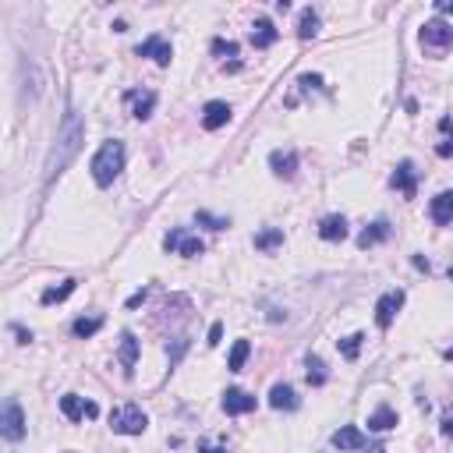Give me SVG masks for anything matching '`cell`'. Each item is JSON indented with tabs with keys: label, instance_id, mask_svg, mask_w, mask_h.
Segmentation results:
<instances>
[{
	"label": "cell",
	"instance_id": "30bf717a",
	"mask_svg": "<svg viewBox=\"0 0 453 453\" xmlns=\"http://www.w3.org/2000/svg\"><path fill=\"white\" fill-rule=\"evenodd\" d=\"M61 411H64L68 422H82V418H96L99 414V407L92 400H86V397H78V393H64L61 397Z\"/></svg>",
	"mask_w": 453,
	"mask_h": 453
},
{
	"label": "cell",
	"instance_id": "836d02e7",
	"mask_svg": "<svg viewBox=\"0 0 453 453\" xmlns=\"http://www.w3.org/2000/svg\"><path fill=\"white\" fill-rule=\"evenodd\" d=\"M184 351H188V340H184V337H181V340H174V347H167V355H170V365L181 362Z\"/></svg>",
	"mask_w": 453,
	"mask_h": 453
},
{
	"label": "cell",
	"instance_id": "f35d334b",
	"mask_svg": "<svg viewBox=\"0 0 453 453\" xmlns=\"http://www.w3.org/2000/svg\"><path fill=\"white\" fill-rule=\"evenodd\" d=\"M146 294H149V290H146V287H142V290H138V294H131V297H128V308H138V305H142V301H146Z\"/></svg>",
	"mask_w": 453,
	"mask_h": 453
},
{
	"label": "cell",
	"instance_id": "d6986e66",
	"mask_svg": "<svg viewBox=\"0 0 453 453\" xmlns=\"http://www.w3.org/2000/svg\"><path fill=\"white\" fill-rule=\"evenodd\" d=\"M390 234H393L390 220H375L372 227H365L362 234H358V248H372V245H382V241H386Z\"/></svg>",
	"mask_w": 453,
	"mask_h": 453
},
{
	"label": "cell",
	"instance_id": "9c48e42d",
	"mask_svg": "<svg viewBox=\"0 0 453 453\" xmlns=\"http://www.w3.org/2000/svg\"><path fill=\"white\" fill-rule=\"evenodd\" d=\"M135 54H138V57H153L160 68H167L170 57H174V46H170L163 36H149V39H142V43L135 46Z\"/></svg>",
	"mask_w": 453,
	"mask_h": 453
},
{
	"label": "cell",
	"instance_id": "f1b7e54d",
	"mask_svg": "<svg viewBox=\"0 0 453 453\" xmlns=\"http://www.w3.org/2000/svg\"><path fill=\"white\" fill-rule=\"evenodd\" d=\"M439 131L447 135V142L436 146V156H439V160H450L453 156V121L450 117H439Z\"/></svg>",
	"mask_w": 453,
	"mask_h": 453
},
{
	"label": "cell",
	"instance_id": "d6a6232c",
	"mask_svg": "<svg viewBox=\"0 0 453 453\" xmlns=\"http://www.w3.org/2000/svg\"><path fill=\"white\" fill-rule=\"evenodd\" d=\"M439 432H443L447 439H453V404L443 411V418H439Z\"/></svg>",
	"mask_w": 453,
	"mask_h": 453
},
{
	"label": "cell",
	"instance_id": "277c9868",
	"mask_svg": "<svg viewBox=\"0 0 453 453\" xmlns=\"http://www.w3.org/2000/svg\"><path fill=\"white\" fill-rule=\"evenodd\" d=\"M418 39H422V46H425V50L443 54V50H450V46H453V25H450V21H443V18H432V21H425V25H422Z\"/></svg>",
	"mask_w": 453,
	"mask_h": 453
},
{
	"label": "cell",
	"instance_id": "5b68a950",
	"mask_svg": "<svg viewBox=\"0 0 453 453\" xmlns=\"http://www.w3.org/2000/svg\"><path fill=\"white\" fill-rule=\"evenodd\" d=\"M0 432H4V439H11V443L25 439V414H21V404H18L14 397H7V400H4V414H0Z\"/></svg>",
	"mask_w": 453,
	"mask_h": 453
},
{
	"label": "cell",
	"instance_id": "ac0fdd59",
	"mask_svg": "<svg viewBox=\"0 0 453 453\" xmlns=\"http://www.w3.org/2000/svg\"><path fill=\"white\" fill-rule=\"evenodd\" d=\"M337 450L344 453V450H362L365 447V436H362V429H355V425H344V429H337L333 432V439H330Z\"/></svg>",
	"mask_w": 453,
	"mask_h": 453
},
{
	"label": "cell",
	"instance_id": "6da1fadb",
	"mask_svg": "<svg viewBox=\"0 0 453 453\" xmlns=\"http://www.w3.org/2000/svg\"><path fill=\"white\" fill-rule=\"evenodd\" d=\"M82 142H86V121H82L78 110H68V113H64V124H61V131H57V142H54V149H50V160H46V184H54L64 170H68V163L78 156Z\"/></svg>",
	"mask_w": 453,
	"mask_h": 453
},
{
	"label": "cell",
	"instance_id": "2e32d148",
	"mask_svg": "<svg viewBox=\"0 0 453 453\" xmlns=\"http://www.w3.org/2000/svg\"><path fill=\"white\" fill-rule=\"evenodd\" d=\"M319 238H322V241H344V238H347V220H344L340 213L322 216V220H319Z\"/></svg>",
	"mask_w": 453,
	"mask_h": 453
},
{
	"label": "cell",
	"instance_id": "9a60e30c",
	"mask_svg": "<svg viewBox=\"0 0 453 453\" xmlns=\"http://www.w3.org/2000/svg\"><path fill=\"white\" fill-rule=\"evenodd\" d=\"M223 411L227 414H248V411H255V397L234 386V390L223 393Z\"/></svg>",
	"mask_w": 453,
	"mask_h": 453
},
{
	"label": "cell",
	"instance_id": "ba28073f",
	"mask_svg": "<svg viewBox=\"0 0 453 453\" xmlns=\"http://www.w3.org/2000/svg\"><path fill=\"white\" fill-rule=\"evenodd\" d=\"M390 184H393L404 198H414V195H418V167H414L411 160H400L397 170H393V178H390Z\"/></svg>",
	"mask_w": 453,
	"mask_h": 453
},
{
	"label": "cell",
	"instance_id": "f546056e",
	"mask_svg": "<svg viewBox=\"0 0 453 453\" xmlns=\"http://www.w3.org/2000/svg\"><path fill=\"white\" fill-rule=\"evenodd\" d=\"M99 326H103V315H89V319L82 315V319H78V322L71 326V333L86 340V337H92V333H99Z\"/></svg>",
	"mask_w": 453,
	"mask_h": 453
},
{
	"label": "cell",
	"instance_id": "d590c367",
	"mask_svg": "<svg viewBox=\"0 0 453 453\" xmlns=\"http://www.w3.org/2000/svg\"><path fill=\"white\" fill-rule=\"evenodd\" d=\"M301 86L305 89H322V78L319 75H301Z\"/></svg>",
	"mask_w": 453,
	"mask_h": 453
},
{
	"label": "cell",
	"instance_id": "8fae6325",
	"mask_svg": "<svg viewBox=\"0 0 453 453\" xmlns=\"http://www.w3.org/2000/svg\"><path fill=\"white\" fill-rule=\"evenodd\" d=\"M230 103H223V99H209L205 106H202V128L205 131H220L223 124H230Z\"/></svg>",
	"mask_w": 453,
	"mask_h": 453
},
{
	"label": "cell",
	"instance_id": "ab89813d",
	"mask_svg": "<svg viewBox=\"0 0 453 453\" xmlns=\"http://www.w3.org/2000/svg\"><path fill=\"white\" fill-rule=\"evenodd\" d=\"M436 11H439V14H447V11H453V0H439V4H436Z\"/></svg>",
	"mask_w": 453,
	"mask_h": 453
},
{
	"label": "cell",
	"instance_id": "3957f363",
	"mask_svg": "<svg viewBox=\"0 0 453 453\" xmlns=\"http://www.w3.org/2000/svg\"><path fill=\"white\" fill-rule=\"evenodd\" d=\"M146 425H149V418L138 404H121V407L110 411V429L121 432V436H142Z\"/></svg>",
	"mask_w": 453,
	"mask_h": 453
},
{
	"label": "cell",
	"instance_id": "603a6c76",
	"mask_svg": "<svg viewBox=\"0 0 453 453\" xmlns=\"http://www.w3.org/2000/svg\"><path fill=\"white\" fill-rule=\"evenodd\" d=\"M75 287H78V280H64L61 287H46L39 294V305H61V301H68L75 294Z\"/></svg>",
	"mask_w": 453,
	"mask_h": 453
},
{
	"label": "cell",
	"instance_id": "8992f818",
	"mask_svg": "<svg viewBox=\"0 0 453 453\" xmlns=\"http://www.w3.org/2000/svg\"><path fill=\"white\" fill-rule=\"evenodd\" d=\"M163 248H167L170 255H184V259H198V255H202V241H198V238H191L184 227L170 230V234L163 238Z\"/></svg>",
	"mask_w": 453,
	"mask_h": 453
},
{
	"label": "cell",
	"instance_id": "4fadbf2b",
	"mask_svg": "<svg viewBox=\"0 0 453 453\" xmlns=\"http://www.w3.org/2000/svg\"><path fill=\"white\" fill-rule=\"evenodd\" d=\"M124 99L131 103V113H135L138 121H146V117L156 110V92L153 89H131V92H124Z\"/></svg>",
	"mask_w": 453,
	"mask_h": 453
},
{
	"label": "cell",
	"instance_id": "74e56055",
	"mask_svg": "<svg viewBox=\"0 0 453 453\" xmlns=\"http://www.w3.org/2000/svg\"><path fill=\"white\" fill-rule=\"evenodd\" d=\"M11 333L18 337V344H32V333H29V330H21V326H11Z\"/></svg>",
	"mask_w": 453,
	"mask_h": 453
},
{
	"label": "cell",
	"instance_id": "60d3db41",
	"mask_svg": "<svg viewBox=\"0 0 453 453\" xmlns=\"http://www.w3.org/2000/svg\"><path fill=\"white\" fill-rule=\"evenodd\" d=\"M443 358H447V362H453V347H447V351H443Z\"/></svg>",
	"mask_w": 453,
	"mask_h": 453
},
{
	"label": "cell",
	"instance_id": "52a82bcc",
	"mask_svg": "<svg viewBox=\"0 0 453 453\" xmlns=\"http://www.w3.org/2000/svg\"><path fill=\"white\" fill-rule=\"evenodd\" d=\"M400 308H404V290H390V294H382V297L375 301V326H379V330H390Z\"/></svg>",
	"mask_w": 453,
	"mask_h": 453
},
{
	"label": "cell",
	"instance_id": "83f0119b",
	"mask_svg": "<svg viewBox=\"0 0 453 453\" xmlns=\"http://www.w3.org/2000/svg\"><path fill=\"white\" fill-rule=\"evenodd\" d=\"M362 344H365V333H351V337L337 340V347H340V355H344L347 362H355V358L362 355Z\"/></svg>",
	"mask_w": 453,
	"mask_h": 453
},
{
	"label": "cell",
	"instance_id": "d4e9b609",
	"mask_svg": "<svg viewBox=\"0 0 453 453\" xmlns=\"http://www.w3.org/2000/svg\"><path fill=\"white\" fill-rule=\"evenodd\" d=\"M315 32H319V14L312 7H305L301 21H297V39H315Z\"/></svg>",
	"mask_w": 453,
	"mask_h": 453
},
{
	"label": "cell",
	"instance_id": "e575fe53",
	"mask_svg": "<svg viewBox=\"0 0 453 453\" xmlns=\"http://www.w3.org/2000/svg\"><path fill=\"white\" fill-rule=\"evenodd\" d=\"M220 340H223V326H220V322H213V326H209V347H216Z\"/></svg>",
	"mask_w": 453,
	"mask_h": 453
},
{
	"label": "cell",
	"instance_id": "7402d4cb",
	"mask_svg": "<svg viewBox=\"0 0 453 453\" xmlns=\"http://www.w3.org/2000/svg\"><path fill=\"white\" fill-rule=\"evenodd\" d=\"M368 429H372V432H390V429H397V411H393L390 404L375 407V411L368 414Z\"/></svg>",
	"mask_w": 453,
	"mask_h": 453
},
{
	"label": "cell",
	"instance_id": "ffe728a7",
	"mask_svg": "<svg viewBox=\"0 0 453 453\" xmlns=\"http://www.w3.org/2000/svg\"><path fill=\"white\" fill-rule=\"evenodd\" d=\"M280 39V32L273 29L270 18H255V25H252V46L255 50H266V46H273Z\"/></svg>",
	"mask_w": 453,
	"mask_h": 453
},
{
	"label": "cell",
	"instance_id": "484cf974",
	"mask_svg": "<svg viewBox=\"0 0 453 453\" xmlns=\"http://www.w3.org/2000/svg\"><path fill=\"white\" fill-rule=\"evenodd\" d=\"M283 245V230L280 227H266L263 234H255V248L259 252H273V248H280Z\"/></svg>",
	"mask_w": 453,
	"mask_h": 453
},
{
	"label": "cell",
	"instance_id": "4dcf8cb0",
	"mask_svg": "<svg viewBox=\"0 0 453 453\" xmlns=\"http://www.w3.org/2000/svg\"><path fill=\"white\" fill-rule=\"evenodd\" d=\"M195 220H198V223H205L209 230H227V227H230V220H227V216H213V213H205V209H198V213H195Z\"/></svg>",
	"mask_w": 453,
	"mask_h": 453
},
{
	"label": "cell",
	"instance_id": "1f68e13d",
	"mask_svg": "<svg viewBox=\"0 0 453 453\" xmlns=\"http://www.w3.org/2000/svg\"><path fill=\"white\" fill-rule=\"evenodd\" d=\"M213 54H220V57H238V43H234V39H213Z\"/></svg>",
	"mask_w": 453,
	"mask_h": 453
},
{
	"label": "cell",
	"instance_id": "e0dca14e",
	"mask_svg": "<svg viewBox=\"0 0 453 453\" xmlns=\"http://www.w3.org/2000/svg\"><path fill=\"white\" fill-rule=\"evenodd\" d=\"M297 393H294V386H287V382H276L270 390V407L276 411H297Z\"/></svg>",
	"mask_w": 453,
	"mask_h": 453
},
{
	"label": "cell",
	"instance_id": "7a4b0ae2",
	"mask_svg": "<svg viewBox=\"0 0 453 453\" xmlns=\"http://www.w3.org/2000/svg\"><path fill=\"white\" fill-rule=\"evenodd\" d=\"M89 170H92V181L99 184V188H110V184L121 178V170H124V142L121 138H106L99 146V153L92 156Z\"/></svg>",
	"mask_w": 453,
	"mask_h": 453
},
{
	"label": "cell",
	"instance_id": "8d00e7d4",
	"mask_svg": "<svg viewBox=\"0 0 453 453\" xmlns=\"http://www.w3.org/2000/svg\"><path fill=\"white\" fill-rule=\"evenodd\" d=\"M198 453H227L223 443H198Z\"/></svg>",
	"mask_w": 453,
	"mask_h": 453
},
{
	"label": "cell",
	"instance_id": "7bdbcfd3",
	"mask_svg": "<svg viewBox=\"0 0 453 453\" xmlns=\"http://www.w3.org/2000/svg\"><path fill=\"white\" fill-rule=\"evenodd\" d=\"M447 276H450V280H453V266H450V270H447Z\"/></svg>",
	"mask_w": 453,
	"mask_h": 453
},
{
	"label": "cell",
	"instance_id": "4316f807",
	"mask_svg": "<svg viewBox=\"0 0 453 453\" xmlns=\"http://www.w3.org/2000/svg\"><path fill=\"white\" fill-rule=\"evenodd\" d=\"M248 355H252V344H248V340H238V344L230 347L227 368H230V372H241V368H245V362H248Z\"/></svg>",
	"mask_w": 453,
	"mask_h": 453
},
{
	"label": "cell",
	"instance_id": "b9f144b4",
	"mask_svg": "<svg viewBox=\"0 0 453 453\" xmlns=\"http://www.w3.org/2000/svg\"><path fill=\"white\" fill-rule=\"evenodd\" d=\"M368 453H386V447H372V450Z\"/></svg>",
	"mask_w": 453,
	"mask_h": 453
},
{
	"label": "cell",
	"instance_id": "44dd1931",
	"mask_svg": "<svg viewBox=\"0 0 453 453\" xmlns=\"http://www.w3.org/2000/svg\"><path fill=\"white\" fill-rule=\"evenodd\" d=\"M135 362H138V340H135L131 330H124L121 333V365H124V375L135 372Z\"/></svg>",
	"mask_w": 453,
	"mask_h": 453
},
{
	"label": "cell",
	"instance_id": "5bb4252c",
	"mask_svg": "<svg viewBox=\"0 0 453 453\" xmlns=\"http://www.w3.org/2000/svg\"><path fill=\"white\" fill-rule=\"evenodd\" d=\"M429 216H432V223L450 227L453 223V191H439V195L429 202Z\"/></svg>",
	"mask_w": 453,
	"mask_h": 453
},
{
	"label": "cell",
	"instance_id": "7c38bea8",
	"mask_svg": "<svg viewBox=\"0 0 453 453\" xmlns=\"http://www.w3.org/2000/svg\"><path fill=\"white\" fill-rule=\"evenodd\" d=\"M270 167H273L276 178H287V181H290V178L297 174V153H294V149H273Z\"/></svg>",
	"mask_w": 453,
	"mask_h": 453
},
{
	"label": "cell",
	"instance_id": "cb8c5ba5",
	"mask_svg": "<svg viewBox=\"0 0 453 453\" xmlns=\"http://www.w3.org/2000/svg\"><path fill=\"white\" fill-rule=\"evenodd\" d=\"M305 368H308L305 375H308V382H312V386H326L330 372H326V362H322L319 355H308V358H305Z\"/></svg>",
	"mask_w": 453,
	"mask_h": 453
}]
</instances>
